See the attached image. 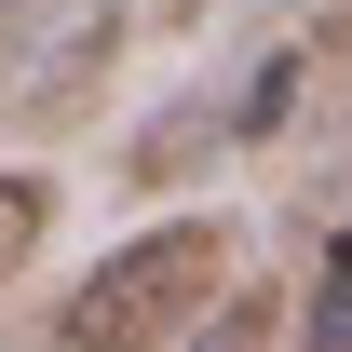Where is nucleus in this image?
<instances>
[{"instance_id":"obj_1","label":"nucleus","mask_w":352,"mask_h":352,"mask_svg":"<svg viewBox=\"0 0 352 352\" xmlns=\"http://www.w3.org/2000/svg\"><path fill=\"white\" fill-rule=\"evenodd\" d=\"M230 271L244 258H230L217 217H149V230H122V244L54 298V352H163Z\"/></svg>"},{"instance_id":"obj_2","label":"nucleus","mask_w":352,"mask_h":352,"mask_svg":"<svg viewBox=\"0 0 352 352\" xmlns=\"http://www.w3.org/2000/svg\"><path fill=\"white\" fill-rule=\"evenodd\" d=\"M122 41H135V14L122 0H82V14H68V28H54V41H28V68H14V122L28 135H82L95 109H109V82H122Z\"/></svg>"},{"instance_id":"obj_3","label":"nucleus","mask_w":352,"mask_h":352,"mask_svg":"<svg viewBox=\"0 0 352 352\" xmlns=\"http://www.w3.org/2000/svg\"><path fill=\"white\" fill-rule=\"evenodd\" d=\"M217 149H230V109H217V95H176V109H149V122L122 135V176H135V190H204Z\"/></svg>"},{"instance_id":"obj_4","label":"nucleus","mask_w":352,"mask_h":352,"mask_svg":"<svg viewBox=\"0 0 352 352\" xmlns=\"http://www.w3.org/2000/svg\"><path fill=\"white\" fill-rule=\"evenodd\" d=\"M163 352H285V298H258V285L230 271V285H217L204 311H190V325H176Z\"/></svg>"},{"instance_id":"obj_5","label":"nucleus","mask_w":352,"mask_h":352,"mask_svg":"<svg viewBox=\"0 0 352 352\" xmlns=\"http://www.w3.org/2000/svg\"><path fill=\"white\" fill-rule=\"evenodd\" d=\"M298 95H311V41L258 54V68H244V95H230V149H258V135H285V122H298Z\"/></svg>"},{"instance_id":"obj_6","label":"nucleus","mask_w":352,"mask_h":352,"mask_svg":"<svg viewBox=\"0 0 352 352\" xmlns=\"http://www.w3.org/2000/svg\"><path fill=\"white\" fill-rule=\"evenodd\" d=\"M285 352H352V217L325 230V271H311V298L285 311Z\"/></svg>"},{"instance_id":"obj_7","label":"nucleus","mask_w":352,"mask_h":352,"mask_svg":"<svg viewBox=\"0 0 352 352\" xmlns=\"http://www.w3.org/2000/svg\"><path fill=\"white\" fill-rule=\"evenodd\" d=\"M41 244H54V176L41 163H0V285L41 258Z\"/></svg>"},{"instance_id":"obj_8","label":"nucleus","mask_w":352,"mask_h":352,"mask_svg":"<svg viewBox=\"0 0 352 352\" xmlns=\"http://www.w3.org/2000/svg\"><path fill=\"white\" fill-rule=\"evenodd\" d=\"M28 41H41V28H28V0H0V82L28 68Z\"/></svg>"}]
</instances>
